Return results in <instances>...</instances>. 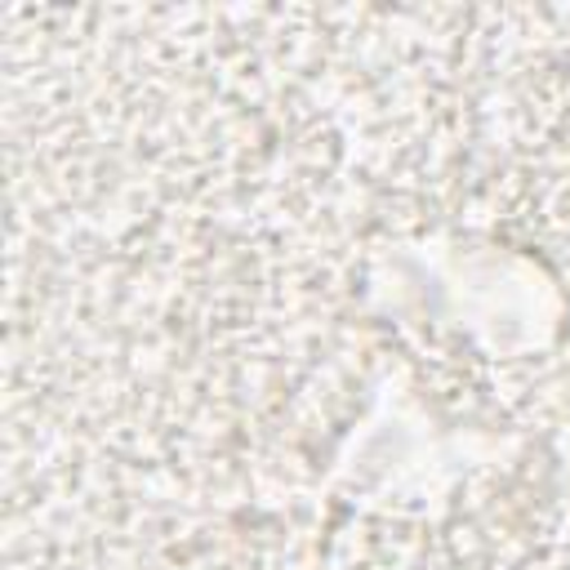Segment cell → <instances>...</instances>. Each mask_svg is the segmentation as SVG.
Instances as JSON below:
<instances>
[{"instance_id":"1","label":"cell","mask_w":570,"mask_h":570,"mask_svg":"<svg viewBox=\"0 0 570 570\" xmlns=\"http://www.w3.org/2000/svg\"><path fill=\"white\" fill-rule=\"evenodd\" d=\"M423 298L436 307V325H454L490 352L543 347L557 334L561 298L539 263L494 245H450L432 254H405Z\"/></svg>"}]
</instances>
